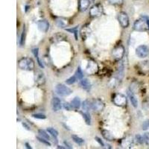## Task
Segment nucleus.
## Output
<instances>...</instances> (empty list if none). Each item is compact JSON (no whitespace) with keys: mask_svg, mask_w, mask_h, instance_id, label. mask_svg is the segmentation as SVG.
Segmentation results:
<instances>
[{"mask_svg":"<svg viewBox=\"0 0 149 149\" xmlns=\"http://www.w3.org/2000/svg\"><path fill=\"white\" fill-rule=\"evenodd\" d=\"M19 67L26 71H32L34 69V61L30 58H22L19 61Z\"/></svg>","mask_w":149,"mask_h":149,"instance_id":"f257e3e1","label":"nucleus"},{"mask_svg":"<svg viewBox=\"0 0 149 149\" xmlns=\"http://www.w3.org/2000/svg\"><path fill=\"white\" fill-rule=\"evenodd\" d=\"M134 29L136 31H140V32L146 31L147 30H148V25L147 19H146L145 16L139 18L137 20H136V22L134 24Z\"/></svg>","mask_w":149,"mask_h":149,"instance_id":"f03ea898","label":"nucleus"},{"mask_svg":"<svg viewBox=\"0 0 149 149\" xmlns=\"http://www.w3.org/2000/svg\"><path fill=\"white\" fill-rule=\"evenodd\" d=\"M55 92L58 95L62 97L68 96V95H70L72 93L71 89L69 88L66 85L62 84H58L55 86Z\"/></svg>","mask_w":149,"mask_h":149,"instance_id":"7ed1b4c3","label":"nucleus"},{"mask_svg":"<svg viewBox=\"0 0 149 149\" xmlns=\"http://www.w3.org/2000/svg\"><path fill=\"white\" fill-rule=\"evenodd\" d=\"M112 54L116 60L121 61L125 55V48L122 45H119L118 46L114 48L112 52Z\"/></svg>","mask_w":149,"mask_h":149,"instance_id":"20e7f679","label":"nucleus"},{"mask_svg":"<svg viewBox=\"0 0 149 149\" xmlns=\"http://www.w3.org/2000/svg\"><path fill=\"white\" fill-rule=\"evenodd\" d=\"M104 108V103L99 98H95L91 102V109L95 112H101Z\"/></svg>","mask_w":149,"mask_h":149,"instance_id":"39448f33","label":"nucleus"},{"mask_svg":"<svg viewBox=\"0 0 149 149\" xmlns=\"http://www.w3.org/2000/svg\"><path fill=\"white\" fill-rule=\"evenodd\" d=\"M136 54L140 58H145L149 54V48L146 45H140L136 49Z\"/></svg>","mask_w":149,"mask_h":149,"instance_id":"423d86ee","label":"nucleus"},{"mask_svg":"<svg viewBox=\"0 0 149 149\" xmlns=\"http://www.w3.org/2000/svg\"><path fill=\"white\" fill-rule=\"evenodd\" d=\"M113 102L116 106H119V107H125V106H126V104L127 103V98L123 94L119 93V94H116L114 96Z\"/></svg>","mask_w":149,"mask_h":149,"instance_id":"0eeeda50","label":"nucleus"},{"mask_svg":"<svg viewBox=\"0 0 149 149\" xmlns=\"http://www.w3.org/2000/svg\"><path fill=\"white\" fill-rule=\"evenodd\" d=\"M118 19H119V22L122 27H128L130 22H129V17L128 15L127 14V13H125V12L124 11L119 12V14H118Z\"/></svg>","mask_w":149,"mask_h":149,"instance_id":"6e6552de","label":"nucleus"},{"mask_svg":"<svg viewBox=\"0 0 149 149\" xmlns=\"http://www.w3.org/2000/svg\"><path fill=\"white\" fill-rule=\"evenodd\" d=\"M102 14V7L99 5H95L90 8V14L91 17H99Z\"/></svg>","mask_w":149,"mask_h":149,"instance_id":"1a4fd4ad","label":"nucleus"},{"mask_svg":"<svg viewBox=\"0 0 149 149\" xmlns=\"http://www.w3.org/2000/svg\"><path fill=\"white\" fill-rule=\"evenodd\" d=\"M52 108L54 112H58L62 109V103L60 98L54 97L52 99Z\"/></svg>","mask_w":149,"mask_h":149,"instance_id":"9d476101","label":"nucleus"},{"mask_svg":"<svg viewBox=\"0 0 149 149\" xmlns=\"http://www.w3.org/2000/svg\"><path fill=\"white\" fill-rule=\"evenodd\" d=\"M37 28L41 32L46 33L47 32L49 29V23L47 20L42 19L37 22Z\"/></svg>","mask_w":149,"mask_h":149,"instance_id":"9b49d317","label":"nucleus"},{"mask_svg":"<svg viewBox=\"0 0 149 149\" xmlns=\"http://www.w3.org/2000/svg\"><path fill=\"white\" fill-rule=\"evenodd\" d=\"M46 81L44 74L40 71H38L35 74V82L39 85H42Z\"/></svg>","mask_w":149,"mask_h":149,"instance_id":"f8f14e48","label":"nucleus"},{"mask_svg":"<svg viewBox=\"0 0 149 149\" xmlns=\"http://www.w3.org/2000/svg\"><path fill=\"white\" fill-rule=\"evenodd\" d=\"M90 5V0H80L79 1V8L81 11H85L89 8Z\"/></svg>","mask_w":149,"mask_h":149,"instance_id":"ddd939ff","label":"nucleus"},{"mask_svg":"<svg viewBox=\"0 0 149 149\" xmlns=\"http://www.w3.org/2000/svg\"><path fill=\"white\" fill-rule=\"evenodd\" d=\"M128 97L130 98V103L131 104L133 105V107H138V100H137V98L136 96L134 94L132 91H129L128 92Z\"/></svg>","mask_w":149,"mask_h":149,"instance_id":"4468645a","label":"nucleus"},{"mask_svg":"<svg viewBox=\"0 0 149 149\" xmlns=\"http://www.w3.org/2000/svg\"><path fill=\"white\" fill-rule=\"evenodd\" d=\"M80 84H81V86L82 88L86 90H89L91 88V84H90V81L86 78H83V79L81 80Z\"/></svg>","mask_w":149,"mask_h":149,"instance_id":"2eb2a0df","label":"nucleus"},{"mask_svg":"<svg viewBox=\"0 0 149 149\" xmlns=\"http://www.w3.org/2000/svg\"><path fill=\"white\" fill-rule=\"evenodd\" d=\"M86 70L90 74H93L95 73L97 70V65L95 62H89L87 67H86Z\"/></svg>","mask_w":149,"mask_h":149,"instance_id":"dca6fc26","label":"nucleus"},{"mask_svg":"<svg viewBox=\"0 0 149 149\" xmlns=\"http://www.w3.org/2000/svg\"><path fill=\"white\" fill-rule=\"evenodd\" d=\"M102 134L103 136V137L107 141H113V140L114 137L113 134L107 130H102Z\"/></svg>","mask_w":149,"mask_h":149,"instance_id":"f3484780","label":"nucleus"},{"mask_svg":"<svg viewBox=\"0 0 149 149\" xmlns=\"http://www.w3.org/2000/svg\"><path fill=\"white\" fill-rule=\"evenodd\" d=\"M71 104L74 109H79L81 107V100L78 97H75L71 102Z\"/></svg>","mask_w":149,"mask_h":149,"instance_id":"a211bd4d","label":"nucleus"},{"mask_svg":"<svg viewBox=\"0 0 149 149\" xmlns=\"http://www.w3.org/2000/svg\"><path fill=\"white\" fill-rule=\"evenodd\" d=\"M133 140L132 137H127L122 141V146L126 148H130V146H133Z\"/></svg>","mask_w":149,"mask_h":149,"instance_id":"6ab92c4d","label":"nucleus"},{"mask_svg":"<svg viewBox=\"0 0 149 149\" xmlns=\"http://www.w3.org/2000/svg\"><path fill=\"white\" fill-rule=\"evenodd\" d=\"M48 131L46 132V130H38V134H39L40 136L44 138V139H47V140L50 141L51 140V136H50V134H48Z\"/></svg>","mask_w":149,"mask_h":149,"instance_id":"aec40b11","label":"nucleus"},{"mask_svg":"<svg viewBox=\"0 0 149 149\" xmlns=\"http://www.w3.org/2000/svg\"><path fill=\"white\" fill-rule=\"evenodd\" d=\"M71 138L75 143H77V144L78 145H82L84 144V140L82 138L79 137L78 136L75 135V134H72V135L71 136Z\"/></svg>","mask_w":149,"mask_h":149,"instance_id":"412c9836","label":"nucleus"},{"mask_svg":"<svg viewBox=\"0 0 149 149\" xmlns=\"http://www.w3.org/2000/svg\"><path fill=\"white\" fill-rule=\"evenodd\" d=\"M82 109L84 111H88L90 109H91V102L89 100L84 101L83 104H82Z\"/></svg>","mask_w":149,"mask_h":149,"instance_id":"4be33fe9","label":"nucleus"},{"mask_svg":"<svg viewBox=\"0 0 149 149\" xmlns=\"http://www.w3.org/2000/svg\"><path fill=\"white\" fill-rule=\"evenodd\" d=\"M82 116H83V118L84 119V121L86 125H91V116H90V114L87 113V112H86V113H84Z\"/></svg>","mask_w":149,"mask_h":149,"instance_id":"5701e85b","label":"nucleus"},{"mask_svg":"<svg viewBox=\"0 0 149 149\" xmlns=\"http://www.w3.org/2000/svg\"><path fill=\"white\" fill-rule=\"evenodd\" d=\"M47 131L49 132V134L51 136H52L54 138H57L58 136V131L57 130H55L54 128L52 127H49L47 129Z\"/></svg>","mask_w":149,"mask_h":149,"instance_id":"b1692460","label":"nucleus"},{"mask_svg":"<svg viewBox=\"0 0 149 149\" xmlns=\"http://www.w3.org/2000/svg\"><path fill=\"white\" fill-rule=\"evenodd\" d=\"M75 75H76L78 80H80V81L84 78V73H83V72H82L81 69V67H80V66H78V69H77V70H76V72H75Z\"/></svg>","mask_w":149,"mask_h":149,"instance_id":"393cba45","label":"nucleus"},{"mask_svg":"<svg viewBox=\"0 0 149 149\" xmlns=\"http://www.w3.org/2000/svg\"><path fill=\"white\" fill-rule=\"evenodd\" d=\"M77 80H78V78H77L76 75L74 74V75H73V76L70 77V78H69L68 79H66V84L69 85L73 84H74L77 81Z\"/></svg>","mask_w":149,"mask_h":149,"instance_id":"a878e982","label":"nucleus"},{"mask_svg":"<svg viewBox=\"0 0 149 149\" xmlns=\"http://www.w3.org/2000/svg\"><path fill=\"white\" fill-rule=\"evenodd\" d=\"M135 138L136 142H137L138 143H139V144H143V143L145 142L144 136H141L140 134H136Z\"/></svg>","mask_w":149,"mask_h":149,"instance_id":"bb28decb","label":"nucleus"},{"mask_svg":"<svg viewBox=\"0 0 149 149\" xmlns=\"http://www.w3.org/2000/svg\"><path fill=\"white\" fill-rule=\"evenodd\" d=\"M37 139L40 141V142H42V143H43V144L46 145V146H51V143H50V142H49V140H47V139L41 137V136H37Z\"/></svg>","mask_w":149,"mask_h":149,"instance_id":"cd10ccee","label":"nucleus"},{"mask_svg":"<svg viewBox=\"0 0 149 149\" xmlns=\"http://www.w3.org/2000/svg\"><path fill=\"white\" fill-rule=\"evenodd\" d=\"M66 31H69V32L73 33L74 34V36H75V38H76L75 40H78V27H74L71 29H66Z\"/></svg>","mask_w":149,"mask_h":149,"instance_id":"c85d7f7f","label":"nucleus"},{"mask_svg":"<svg viewBox=\"0 0 149 149\" xmlns=\"http://www.w3.org/2000/svg\"><path fill=\"white\" fill-rule=\"evenodd\" d=\"M109 2L112 5H122L124 0H108Z\"/></svg>","mask_w":149,"mask_h":149,"instance_id":"c756f323","label":"nucleus"},{"mask_svg":"<svg viewBox=\"0 0 149 149\" xmlns=\"http://www.w3.org/2000/svg\"><path fill=\"white\" fill-rule=\"evenodd\" d=\"M32 117L37 119H45L46 118V116L42 115V114H33Z\"/></svg>","mask_w":149,"mask_h":149,"instance_id":"7c9ffc66","label":"nucleus"},{"mask_svg":"<svg viewBox=\"0 0 149 149\" xmlns=\"http://www.w3.org/2000/svg\"><path fill=\"white\" fill-rule=\"evenodd\" d=\"M25 37H26V32H25V28L23 29V31L22 33V35H21V39H20V45H22L25 43Z\"/></svg>","mask_w":149,"mask_h":149,"instance_id":"2f4dec72","label":"nucleus"},{"mask_svg":"<svg viewBox=\"0 0 149 149\" xmlns=\"http://www.w3.org/2000/svg\"><path fill=\"white\" fill-rule=\"evenodd\" d=\"M63 107H64L66 110H69V111H70V110H71L73 108L72 106V104H71V103L69 104L68 102H65V103L63 104Z\"/></svg>","mask_w":149,"mask_h":149,"instance_id":"473e14b6","label":"nucleus"},{"mask_svg":"<svg viewBox=\"0 0 149 149\" xmlns=\"http://www.w3.org/2000/svg\"><path fill=\"white\" fill-rule=\"evenodd\" d=\"M148 128H149V120H146L142 124V130H147Z\"/></svg>","mask_w":149,"mask_h":149,"instance_id":"72a5a7b5","label":"nucleus"},{"mask_svg":"<svg viewBox=\"0 0 149 149\" xmlns=\"http://www.w3.org/2000/svg\"><path fill=\"white\" fill-rule=\"evenodd\" d=\"M32 52L36 58H37V57H39V49H38V48H35V49H33Z\"/></svg>","mask_w":149,"mask_h":149,"instance_id":"f704fd0d","label":"nucleus"},{"mask_svg":"<svg viewBox=\"0 0 149 149\" xmlns=\"http://www.w3.org/2000/svg\"><path fill=\"white\" fill-rule=\"evenodd\" d=\"M95 139L96 140L97 142H98V143H99V145H100L102 147H104V142L100 139V138L98 137V136H95Z\"/></svg>","mask_w":149,"mask_h":149,"instance_id":"c9c22d12","label":"nucleus"},{"mask_svg":"<svg viewBox=\"0 0 149 149\" xmlns=\"http://www.w3.org/2000/svg\"><path fill=\"white\" fill-rule=\"evenodd\" d=\"M145 139V142H146L147 144H149V134H145V135L143 136Z\"/></svg>","mask_w":149,"mask_h":149,"instance_id":"e433bc0d","label":"nucleus"},{"mask_svg":"<svg viewBox=\"0 0 149 149\" xmlns=\"http://www.w3.org/2000/svg\"><path fill=\"white\" fill-rule=\"evenodd\" d=\"M64 144L66 145V148H72V147L71 145H70V143H68L66 141H65V142H64Z\"/></svg>","mask_w":149,"mask_h":149,"instance_id":"4c0bfd02","label":"nucleus"},{"mask_svg":"<svg viewBox=\"0 0 149 149\" xmlns=\"http://www.w3.org/2000/svg\"><path fill=\"white\" fill-rule=\"evenodd\" d=\"M22 126H23V127H26V129H27V130H30V127H29V126H28L26 123H24V122H22Z\"/></svg>","mask_w":149,"mask_h":149,"instance_id":"58836bf2","label":"nucleus"},{"mask_svg":"<svg viewBox=\"0 0 149 149\" xmlns=\"http://www.w3.org/2000/svg\"><path fill=\"white\" fill-rule=\"evenodd\" d=\"M146 18V19H147V22H148V27H149V17H147V16H145Z\"/></svg>","mask_w":149,"mask_h":149,"instance_id":"ea45409f","label":"nucleus"},{"mask_svg":"<svg viewBox=\"0 0 149 149\" xmlns=\"http://www.w3.org/2000/svg\"><path fill=\"white\" fill-rule=\"evenodd\" d=\"M26 148H31V146H29V144H28V143H26Z\"/></svg>","mask_w":149,"mask_h":149,"instance_id":"a19ab883","label":"nucleus"},{"mask_svg":"<svg viewBox=\"0 0 149 149\" xmlns=\"http://www.w3.org/2000/svg\"><path fill=\"white\" fill-rule=\"evenodd\" d=\"M66 147H63V146H58V148H66Z\"/></svg>","mask_w":149,"mask_h":149,"instance_id":"79ce46f5","label":"nucleus"}]
</instances>
